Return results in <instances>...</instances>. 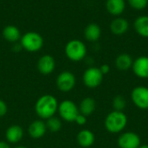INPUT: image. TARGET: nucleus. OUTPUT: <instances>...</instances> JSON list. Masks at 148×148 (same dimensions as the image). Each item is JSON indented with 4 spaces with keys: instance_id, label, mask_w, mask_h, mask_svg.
Listing matches in <instances>:
<instances>
[{
    "instance_id": "nucleus-1",
    "label": "nucleus",
    "mask_w": 148,
    "mask_h": 148,
    "mask_svg": "<svg viewBox=\"0 0 148 148\" xmlns=\"http://www.w3.org/2000/svg\"><path fill=\"white\" fill-rule=\"evenodd\" d=\"M57 99L51 95H44L38 98L35 104V111L41 120H48L55 116L58 110Z\"/></svg>"
},
{
    "instance_id": "nucleus-2",
    "label": "nucleus",
    "mask_w": 148,
    "mask_h": 148,
    "mask_svg": "<svg viewBox=\"0 0 148 148\" xmlns=\"http://www.w3.org/2000/svg\"><path fill=\"white\" fill-rule=\"evenodd\" d=\"M127 121V117L123 111L113 110L107 115L104 121V126L109 133L119 134L126 128Z\"/></svg>"
},
{
    "instance_id": "nucleus-3",
    "label": "nucleus",
    "mask_w": 148,
    "mask_h": 148,
    "mask_svg": "<svg viewBox=\"0 0 148 148\" xmlns=\"http://www.w3.org/2000/svg\"><path fill=\"white\" fill-rule=\"evenodd\" d=\"M65 55L72 62L82 61L87 56V47L81 40H70L65 46Z\"/></svg>"
},
{
    "instance_id": "nucleus-4",
    "label": "nucleus",
    "mask_w": 148,
    "mask_h": 148,
    "mask_svg": "<svg viewBox=\"0 0 148 148\" xmlns=\"http://www.w3.org/2000/svg\"><path fill=\"white\" fill-rule=\"evenodd\" d=\"M20 44L22 49L28 52H37L43 46V38L37 32H26L21 36Z\"/></svg>"
},
{
    "instance_id": "nucleus-5",
    "label": "nucleus",
    "mask_w": 148,
    "mask_h": 148,
    "mask_svg": "<svg viewBox=\"0 0 148 148\" xmlns=\"http://www.w3.org/2000/svg\"><path fill=\"white\" fill-rule=\"evenodd\" d=\"M57 112L61 119L67 122H75V118L80 114L79 108L70 100H65L59 103Z\"/></svg>"
},
{
    "instance_id": "nucleus-6",
    "label": "nucleus",
    "mask_w": 148,
    "mask_h": 148,
    "mask_svg": "<svg viewBox=\"0 0 148 148\" xmlns=\"http://www.w3.org/2000/svg\"><path fill=\"white\" fill-rule=\"evenodd\" d=\"M103 74L101 72L100 68L89 67L87 69L82 75V81L84 85L88 88H98L103 81Z\"/></svg>"
},
{
    "instance_id": "nucleus-7",
    "label": "nucleus",
    "mask_w": 148,
    "mask_h": 148,
    "mask_svg": "<svg viewBox=\"0 0 148 148\" xmlns=\"http://www.w3.org/2000/svg\"><path fill=\"white\" fill-rule=\"evenodd\" d=\"M133 103L140 109H148V88L145 86L135 87L131 93Z\"/></svg>"
},
{
    "instance_id": "nucleus-8",
    "label": "nucleus",
    "mask_w": 148,
    "mask_h": 148,
    "mask_svg": "<svg viewBox=\"0 0 148 148\" xmlns=\"http://www.w3.org/2000/svg\"><path fill=\"white\" fill-rule=\"evenodd\" d=\"M76 83V78L75 75L70 71L61 72L56 78V86L62 92L71 91Z\"/></svg>"
},
{
    "instance_id": "nucleus-9",
    "label": "nucleus",
    "mask_w": 148,
    "mask_h": 148,
    "mask_svg": "<svg viewBox=\"0 0 148 148\" xmlns=\"http://www.w3.org/2000/svg\"><path fill=\"white\" fill-rule=\"evenodd\" d=\"M141 145L140 136L134 132H126L118 138L119 148H139Z\"/></svg>"
},
{
    "instance_id": "nucleus-10",
    "label": "nucleus",
    "mask_w": 148,
    "mask_h": 148,
    "mask_svg": "<svg viewBox=\"0 0 148 148\" xmlns=\"http://www.w3.org/2000/svg\"><path fill=\"white\" fill-rule=\"evenodd\" d=\"M132 69L134 74L141 79H148V56H139L134 61Z\"/></svg>"
},
{
    "instance_id": "nucleus-11",
    "label": "nucleus",
    "mask_w": 148,
    "mask_h": 148,
    "mask_svg": "<svg viewBox=\"0 0 148 148\" xmlns=\"http://www.w3.org/2000/svg\"><path fill=\"white\" fill-rule=\"evenodd\" d=\"M56 69V61L50 55L41 56L37 62V69L42 75H50Z\"/></svg>"
},
{
    "instance_id": "nucleus-12",
    "label": "nucleus",
    "mask_w": 148,
    "mask_h": 148,
    "mask_svg": "<svg viewBox=\"0 0 148 148\" xmlns=\"http://www.w3.org/2000/svg\"><path fill=\"white\" fill-rule=\"evenodd\" d=\"M129 29L128 21L122 16H116L110 23V30L115 36H122L127 32Z\"/></svg>"
},
{
    "instance_id": "nucleus-13",
    "label": "nucleus",
    "mask_w": 148,
    "mask_h": 148,
    "mask_svg": "<svg viewBox=\"0 0 148 148\" xmlns=\"http://www.w3.org/2000/svg\"><path fill=\"white\" fill-rule=\"evenodd\" d=\"M29 134L33 139H40L42 138L46 132H47V127L43 121L42 120H36L30 123L28 128Z\"/></svg>"
},
{
    "instance_id": "nucleus-14",
    "label": "nucleus",
    "mask_w": 148,
    "mask_h": 148,
    "mask_svg": "<svg viewBox=\"0 0 148 148\" xmlns=\"http://www.w3.org/2000/svg\"><path fill=\"white\" fill-rule=\"evenodd\" d=\"M23 129L19 125H11L10 126L5 132V138L7 142L11 144H16L23 137Z\"/></svg>"
},
{
    "instance_id": "nucleus-15",
    "label": "nucleus",
    "mask_w": 148,
    "mask_h": 148,
    "mask_svg": "<svg viewBox=\"0 0 148 148\" xmlns=\"http://www.w3.org/2000/svg\"><path fill=\"white\" fill-rule=\"evenodd\" d=\"M106 9L108 12L114 16H121L126 9L125 0H107Z\"/></svg>"
},
{
    "instance_id": "nucleus-16",
    "label": "nucleus",
    "mask_w": 148,
    "mask_h": 148,
    "mask_svg": "<svg viewBox=\"0 0 148 148\" xmlns=\"http://www.w3.org/2000/svg\"><path fill=\"white\" fill-rule=\"evenodd\" d=\"M134 28L139 36H140L144 38H148L147 15L139 16L134 22Z\"/></svg>"
},
{
    "instance_id": "nucleus-17",
    "label": "nucleus",
    "mask_w": 148,
    "mask_h": 148,
    "mask_svg": "<svg viewBox=\"0 0 148 148\" xmlns=\"http://www.w3.org/2000/svg\"><path fill=\"white\" fill-rule=\"evenodd\" d=\"M78 144L82 147H90L95 140V134L92 131L88 129H83L80 131L76 137Z\"/></svg>"
},
{
    "instance_id": "nucleus-18",
    "label": "nucleus",
    "mask_w": 148,
    "mask_h": 148,
    "mask_svg": "<svg viewBox=\"0 0 148 148\" xmlns=\"http://www.w3.org/2000/svg\"><path fill=\"white\" fill-rule=\"evenodd\" d=\"M101 36V29L97 23H89L84 29V37L87 41L95 42L100 39Z\"/></svg>"
},
{
    "instance_id": "nucleus-19",
    "label": "nucleus",
    "mask_w": 148,
    "mask_h": 148,
    "mask_svg": "<svg viewBox=\"0 0 148 148\" xmlns=\"http://www.w3.org/2000/svg\"><path fill=\"white\" fill-rule=\"evenodd\" d=\"M3 36L7 42L16 43L21 39L22 36L17 27L14 25H7L3 29Z\"/></svg>"
},
{
    "instance_id": "nucleus-20",
    "label": "nucleus",
    "mask_w": 148,
    "mask_h": 148,
    "mask_svg": "<svg viewBox=\"0 0 148 148\" xmlns=\"http://www.w3.org/2000/svg\"><path fill=\"white\" fill-rule=\"evenodd\" d=\"M79 112L80 114L85 115L86 117L91 115L96 108V103L94 98L92 97H86L82 99L79 105Z\"/></svg>"
},
{
    "instance_id": "nucleus-21",
    "label": "nucleus",
    "mask_w": 148,
    "mask_h": 148,
    "mask_svg": "<svg viewBox=\"0 0 148 148\" xmlns=\"http://www.w3.org/2000/svg\"><path fill=\"white\" fill-rule=\"evenodd\" d=\"M134 60L132 56L127 53H122L119 55L115 59V66L121 71H127L132 69Z\"/></svg>"
},
{
    "instance_id": "nucleus-22",
    "label": "nucleus",
    "mask_w": 148,
    "mask_h": 148,
    "mask_svg": "<svg viewBox=\"0 0 148 148\" xmlns=\"http://www.w3.org/2000/svg\"><path fill=\"white\" fill-rule=\"evenodd\" d=\"M45 124H46L47 129H49L50 132H53V133H56L60 131L62 126V120L56 116H52L49 118L48 120H46Z\"/></svg>"
},
{
    "instance_id": "nucleus-23",
    "label": "nucleus",
    "mask_w": 148,
    "mask_h": 148,
    "mask_svg": "<svg viewBox=\"0 0 148 148\" xmlns=\"http://www.w3.org/2000/svg\"><path fill=\"white\" fill-rule=\"evenodd\" d=\"M126 105H127L126 99L122 95H117L113 99L112 107L115 111H123L126 108Z\"/></svg>"
},
{
    "instance_id": "nucleus-24",
    "label": "nucleus",
    "mask_w": 148,
    "mask_h": 148,
    "mask_svg": "<svg viewBox=\"0 0 148 148\" xmlns=\"http://www.w3.org/2000/svg\"><path fill=\"white\" fill-rule=\"evenodd\" d=\"M129 6L136 10H145L148 5V0H127Z\"/></svg>"
},
{
    "instance_id": "nucleus-25",
    "label": "nucleus",
    "mask_w": 148,
    "mask_h": 148,
    "mask_svg": "<svg viewBox=\"0 0 148 148\" xmlns=\"http://www.w3.org/2000/svg\"><path fill=\"white\" fill-rule=\"evenodd\" d=\"M75 122L79 126H83L87 123V117L82 114H79L75 120Z\"/></svg>"
},
{
    "instance_id": "nucleus-26",
    "label": "nucleus",
    "mask_w": 148,
    "mask_h": 148,
    "mask_svg": "<svg viewBox=\"0 0 148 148\" xmlns=\"http://www.w3.org/2000/svg\"><path fill=\"white\" fill-rule=\"evenodd\" d=\"M8 112V107L6 103L0 99V117H3Z\"/></svg>"
},
{
    "instance_id": "nucleus-27",
    "label": "nucleus",
    "mask_w": 148,
    "mask_h": 148,
    "mask_svg": "<svg viewBox=\"0 0 148 148\" xmlns=\"http://www.w3.org/2000/svg\"><path fill=\"white\" fill-rule=\"evenodd\" d=\"M100 70L103 74V75H107V74H108L110 72V66L108 65V64H103V65L101 66Z\"/></svg>"
},
{
    "instance_id": "nucleus-28",
    "label": "nucleus",
    "mask_w": 148,
    "mask_h": 148,
    "mask_svg": "<svg viewBox=\"0 0 148 148\" xmlns=\"http://www.w3.org/2000/svg\"><path fill=\"white\" fill-rule=\"evenodd\" d=\"M0 148H10V145L6 141H0Z\"/></svg>"
},
{
    "instance_id": "nucleus-29",
    "label": "nucleus",
    "mask_w": 148,
    "mask_h": 148,
    "mask_svg": "<svg viewBox=\"0 0 148 148\" xmlns=\"http://www.w3.org/2000/svg\"><path fill=\"white\" fill-rule=\"evenodd\" d=\"M139 148H148V145H140Z\"/></svg>"
},
{
    "instance_id": "nucleus-30",
    "label": "nucleus",
    "mask_w": 148,
    "mask_h": 148,
    "mask_svg": "<svg viewBox=\"0 0 148 148\" xmlns=\"http://www.w3.org/2000/svg\"><path fill=\"white\" fill-rule=\"evenodd\" d=\"M15 148H28V147H23V146H20V147H15Z\"/></svg>"
},
{
    "instance_id": "nucleus-31",
    "label": "nucleus",
    "mask_w": 148,
    "mask_h": 148,
    "mask_svg": "<svg viewBox=\"0 0 148 148\" xmlns=\"http://www.w3.org/2000/svg\"><path fill=\"white\" fill-rule=\"evenodd\" d=\"M36 148H43V147H36Z\"/></svg>"
}]
</instances>
